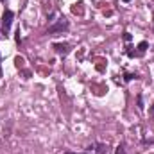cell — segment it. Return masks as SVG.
<instances>
[{
  "label": "cell",
  "instance_id": "6da1fadb",
  "mask_svg": "<svg viewBox=\"0 0 154 154\" xmlns=\"http://www.w3.org/2000/svg\"><path fill=\"white\" fill-rule=\"evenodd\" d=\"M68 29H70V23H68V20H66L65 16H61L59 20H56V23L48 25V29H47V34H59V32H63V31H68Z\"/></svg>",
  "mask_w": 154,
  "mask_h": 154
},
{
  "label": "cell",
  "instance_id": "7a4b0ae2",
  "mask_svg": "<svg viewBox=\"0 0 154 154\" xmlns=\"http://www.w3.org/2000/svg\"><path fill=\"white\" fill-rule=\"evenodd\" d=\"M13 18H14V13L11 9H5L4 11V16H2V34L5 36L11 29V23H13Z\"/></svg>",
  "mask_w": 154,
  "mask_h": 154
},
{
  "label": "cell",
  "instance_id": "3957f363",
  "mask_svg": "<svg viewBox=\"0 0 154 154\" xmlns=\"http://www.w3.org/2000/svg\"><path fill=\"white\" fill-rule=\"evenodd\" d=\"M54 48L59 56H66L70 52V45L68 43H54Z\"/></svg>",
  "mask_w": 154,
  "mask_h": 154
},
{
  "label": "cell",
  "instance_id": "277c9868",
  "mask_svg": "<svg viewBox=\"0 0 154 154\" xmlns=\"http://www.w3.org/2000/svg\"><path fill=\"white\" fill-rule=\"evenodd\" d=\"M147 47H149V43H147V41H142V43H140V45L136 47V48H138V54L142 56V54H143V52L147 50Z\"/></svg>",
  "mask_w": 154,
  "mask_h": 154
},
{
  "label": "cell",
  "instance_id": "5b68a950",
  "mask_svg": "<svg viewBox=\"0 0 154 154\" xmlns=\"http://www.w3.org/2000/svg\"><path fill=\"white\" fill-rule=\"evenodd\" d=\"M133 79H138V75H136V74H127V72L124 74V81H125V82H131Z\"/></svg>",
  "mask_w": 154,
  "mask_h": 154
},
{
  "label": "cell",
  "instance_id": "8992f818",
  "mask_svg": "<svg viewBox=\"0 0 154 154\" xmlns=\"http://www.w3.org/2000/svg\"><path fill=\"white\" fill-rule=\"evenodd\" d=\"M95 147H97V154L106 152V145H104V143H95Z\"/></svg>",
  "mask_w": 154,
  "mask_h": 154
},
{
  "label": "cell",
  "instance_id": "52a82bcc",
  "mask_svg": "<svg viewBox=\"0 0 154 154\" xmlns=\"http://www.w3.org/2000/svg\"><path fill=\"white\" fill-rule=\"evenodd\" d=\"M115 154H127V152H125V147H124V143H120V145L115 149Z\"/></svg>",
  "mask_w": 154,
  "mask_h": 154
},
{
  "label": "cell",
  "instance_id": "ba28073f",
  "mask_svg": "<svg viewBox=\"0 0 154 154\" xmlns=\"http://www.w3.org/2000/svg\"><path fill=\"white\" fill-rule=\"evenodd\" d=\"M136 100H138V109H143V97H142V93L136 97Z\"/></svg>",
  "mask_w": 154,
  "mask_h": 154
},
{
  "label": "cell",
  "instance_id": "9c48e42d",
  "mask_svg": "<svg viewBox=\"0 0 154 154\" xmlns=\"http://www.w3.org/2000/svg\"><path fill=\"white\" fill-rule=\"evenodd\" d=\"M124 39H125V41H131V34H129V32H124Z\"/></svg>",
  "mask_w": 154,
  "mask_h": 154
},
{
  "label": "cell",
  "instance_id": "30bf717a",
  "mask_svg": "<svg viewBox=\"0 0 154 154\" xmlns=\"http://www.w3.org/2000/svg\"><path fill=\"white\" fill-rule=\"evenodd\" d=\"M63 154H91V152H72V151H68V152H63Z\"/></svg>",
  "mask_w": 154,
  "mask_h": 154
},
{
  "label": "cell",
  "instance_id": "8fae6325",
  "mask_svg": "<svg viewBox=\"0 0 154 154\" xmlns=\"http://www.w3.org/2000/svg\"><path fill=\"white\" fill-rule=\"evenodd\" d=\"M0 63H2V56H0ZM0 77H2V65H0Z\"/></svg>",
  "mask_w": 154,
  "mask_h": 154
},
{
  "label": "cell",
  "instance_id": "7c38bea8",
  "mask_svg": "<svg viewBox=\"0 0 154 154\" xmlns=\"http://www.w3.org/2000/svg\"><path fill=\"white\" fill-rule=\"evenodd\" d=\"M151 111H152V113H154V106H152V108H151Z\"/></svg>",
  "mask_w": 154,
  "mask_h": 154
},
{
  "label": "cell",
  "instance_id": "4fadbf2b",
  "mask_svg": "<svg viewBox=\"0 0 154 154\" xmlns=\"http://www.w3.org/2000/svg\"><path fill=\"white\" fill-rule=\"evenodd\" d=\"M124 2H131V0H124Z\"/></svg>",
  "mask_w": 154,
  "mask_h": 154
}]
</instances>
